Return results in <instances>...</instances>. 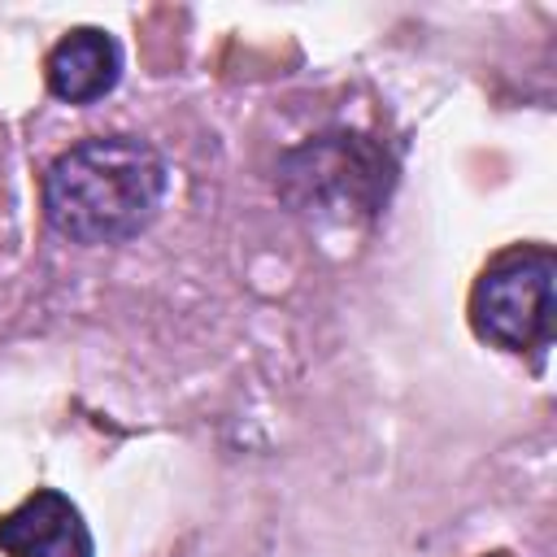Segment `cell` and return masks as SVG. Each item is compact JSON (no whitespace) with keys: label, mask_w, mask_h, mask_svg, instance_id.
Segmentation results:
<instances>
[{"label":"cell","mask_w":557,"mask_h":557,"mask_svg":"<svg viewBox=\"0 0 557 557\" xmlns=\"http://www.w3.org/2000/svg\"><path fill=\"white\" fill-rule=\"evenodd\" d=\"M553 278L557 257L548 248H513L496 257L470 292L474 331L505 352L544 348L553 339Z\"/></svg>","instance_id":"obj_2"},{"label":"cell","mask_w":557,"mask_h":557,"mask_svg":"<svg viewBox=\"0 0 557 557\" xmlns=\"http://www.w3.org/2000/svg\"><path fill=\"white\" fill-rule=\"evenodd\" d=\"M0 553L4 557H96L83 509L57 492L39 487L9 513H0Z\"/></svg>","instance_id":"obj_4"},{"label":"cell","mask_w":557,"mask_h":557,"mask_svg":"<svg viewBox=\"0 0 557 557\" xmlns=\"http://www.w3.org/2000/svg\"><path fill=\"white\" fill-rule=\"evenodd\" d=\"M283 183L287 196L309 213H374L387 191V165L361 135H322L283 161Z\"/></svg>","instance_id":"obj_3"},{"label":"cell","mask_w":557,"mask_h":557,"mask_svg":"<svg viewBox=\"0 0 557 557\" xmlns=\"http://www.w3.org/2000/svg\"><path fill=\"white\" fill-rule=\"evenodd\" d=\"M44 74H48V91L57 100H65V104H96L122 78V48L100 26H78V30H70L48 52Z\"/></svg>","instance_id":"obj_5"},{"label":"cell","mask_w":557,"mask_h":557,"mask_svg":"<svg viewBox=\"0 0 557 557\" xmlns=\"http://www.w3.org/2000/svg\"><path fill=\"white\" fill-rule=\"evenodd\" d=\"M170 187L165 157L135 135H91L57 152L44 170V218L83 248L139 235Z\"/></svg>","instance_id":"obj_1"}]
</instances>
